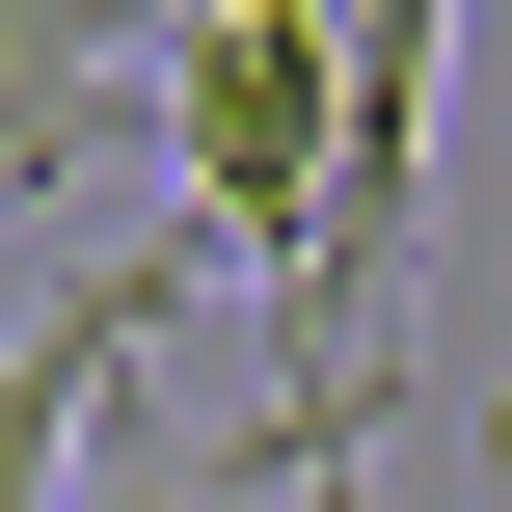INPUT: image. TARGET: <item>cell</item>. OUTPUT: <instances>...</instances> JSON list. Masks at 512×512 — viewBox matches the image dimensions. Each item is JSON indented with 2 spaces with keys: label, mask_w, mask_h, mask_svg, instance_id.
<instances>
[{
  "label": "cell",
  "mask_w": 512,
  "mask_h": 512,
  "mask_svg": "<svg viewBox=\"0 0 512 512\" xmlns=\"http://www.w3.org/2000/svg\"><path fill=\"white\" fill-rule=\"evenodd\" d=\"M135 135L189 162V270H270V351H297V405H270V486H351V351H324V135H351V27L324 0H189L162 54H135Z\"/></svg>",
  "instance_id": "obj_1"
},
{
  "label": "cell",
  "mask_w": 512,
  "mask_h": 512,
  "mask_svg": "<svg viewBox=\"0 0 512 512\" xmlns=\"http://www.w3.org/2000/svg\"><path fill=\"white\" fill-rule=\"evenodd\" d=\"M162 324H189V243H135V270H81L27 351H0V512H54L81 459H108V405L162 378Z\"/></svg>",
  "instance_id": "obj_2"
},
{
  "label": "cell",
  "mask_w": 512,
  "mask_h": 512,
  "mask_svg": "<svg viewBox=\"0 0 512 512\" xmlns=\"http://www.w3.org/2000/svg\"><path fill=\"white\" fill-rule=\"evenodd\" d=\"M81 162H135V27L0 0V216H27V189H81Z\"/></svg>",
  "instance_id": "obj_3"
},
{
  "label": "cell",
  "mask_w": 512,
  "mask_h": 512,
  "mask_svg": "<svg viewBox=\"0 0 512 512\" xmlns=\"http://www.w3.org/2000/svg\"><path fill=\"white\" fill-rule=\"evenodd\" d=\"M54 512H243V459H189V432L135 405V432H108V459H81V486H54Z\"/></svg>",
  "instance_id": "obj_4"
}]
</instances>
